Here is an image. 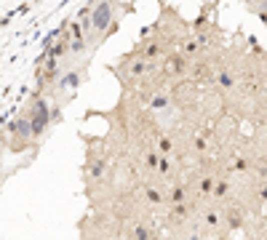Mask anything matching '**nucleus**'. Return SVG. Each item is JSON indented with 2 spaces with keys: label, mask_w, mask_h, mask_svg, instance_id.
<instances>
[{
  "label": "nucleus",
  "mask_w": 267,
  "mask_h": 240,
  "mask_svg": "<svg viewBox=\"0 0 267 240\" xmlns=\"http://www.w3.org/2000/svg\"><path fill=\"white\" fill-rule=\"evenodd\" d=\"M32 126H30V120H27V115H19L16 120L11 123V147L14 150H24L27 144H32Z\"/></svg>",
  "instance_id": "nucleus-1"
},
{
  "label": "nucleus",
  "mask_w": 267,
  "mask_h": 240,
  "mask_svg": "<svg viewBox=\"0 0 267 240\" xmlns=\"http://www.w3.org/2000/svg\"><path fill=\"white\" fill-rule=\"evenodd\" d=\"M83 77H86V67H78V72H75V69H67V72H62V77H59L56 91H59V94H64V96H72L78 91V86H80Z\"/></svg>",
  "instance_id": "nucleus-2"
},
{
  "label": "nucleus",
  "mask_w": 267,
  "mask_h": 240,
  "mask_svg": "<svg viewBox=\"0 0 267 240\" xmlns=\"http://www.w3.org/2000/svg\"><path fill=\"white\" fill-rule=\"evenodd\" d=\"M171 200H174V203L179 206L184 200V190H179V187H174V192H171Z\"/></svg>",
  "instance_id": "nucleus-3"
},
{
  "label": "nucleus",
  "mask_w": 267,
  "mask_h": 240,
  "mask_svg": "<svg viewBox=\"0 0 267 240\" xmlns=\"http://www.w3.org/2000/svg\"><path fill=\"white\" fill-rule=\"evenodd\" d=\"M224 192H227V184H224V182H219V184H216V190H214V195H216V198H224Z\"/></svg>",
  "instance_id": "nucleus-4"
},
{
  "label": "nucleus",
  "mask_w": 267,
  "mask_h": 240,
  "mask_svg": "<svg viewBox=\"0 0 267 240\" xmlns=\"http://www.w3.org/2000/svg\"><path fill=\"white\" fill-rule=\"evenodd\" d=\"M211 184H214V182H211V179H206V182H200V192H208V190H211Z\"/></svg>",
  "instance_id": "nucleus-5"
},
{
  "label": "nucleus",
  "mask_w": 267,
  "mask_h": 240,
  "mask_svg": "<svg viewBox=\"0 0 267 240\" xmlns=\"http://www.w3.org/2000/svg\"><path fill=\"white\" fill-rule=\"evenodd\" d=\"M187 240H198V235H190V238H187Z\"/></svg>",
  "instance_id": "nucleus-6"
},
{
  "label": "nucleus",
  "mask_w": 267,
  "mask_h": 240,
  "mask_svg": "<svg viewBox=\"0 0 267 240\" xmlns=\"http://www.w3.org/2000/svg\"><path fill=\"white\" fill-rule=\"evenodd\" d=\"M166 240H174V238H166Z\"/></svg>",
  "instance_id": "nucleus-7"
}]
</instances>
